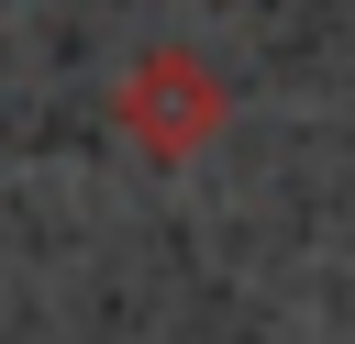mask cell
<instances>
[{"label": "cell", "mask_w": 355, "mask_h": 344, "mask_svg": "<svg viewBox=\"0 0 355 344\" xmlns=\"http://www.w3.org/2000/svg\"><path fill=\"white\" fill-rule=\"evenodd\" d=\"M111 111H122V133H133V155H155V166H189L211 133H222V78H211V55H189V44H144L133 67H122V89H111Z\"/></svg>", "instance_id": "1"}]
</instances>
